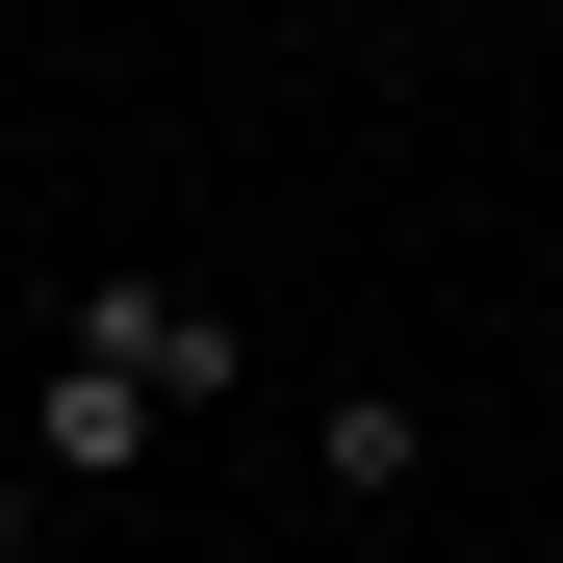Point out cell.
Returning <instances> with one entry per match:
<instances>
[{
	"instance_id": "1",
	"label": "cell",
	"mask_w": 563,
	"mask_h": 563,
	"mask_svg": "<svg viewBox=\"0 0 563 563\" xmlns=\"http://www.w3.org/2000/svg\"><path fill=\"white\" fill-rule=\"evenodd\" d=\"M52 333H77V358H129L154 410H231V385H256V333H231V282H154V256H103V282H77Z\"/></svg>"
},
{
	"instance_id": "2",
	"label": "cell",
	"mask_w": 563,
	"mask_h": 563,
	"mask_svg": "<svg viewBox=\"0 0 563 563\" xmlns=\"http://www.w3.org/2000/svg\"><path fill=\"white\" fill-rule=\"evenodd\" d=\"M26 461H52L77 512H103L129 461H154V385H129V358H77V333H52V385H26Z\"/></svg>"
},
{
	"instance_id": "3",
	"label": "cell",
	"mask_w": 563,
	"mask_h": 563,
	"mask_svg": "<svg viewBox=\"0 0 563 563\" xmlns=\"http://www.w3.org/2000/svg\"><path fill=\"white\" fill-rule=\"evenodd\" d=\"M308 487H333V512H410V487H435V410H410V385H333V410H308Z\"/></svg>"
},
{
	"instance_id": "4",
	"label": "cell",
	"mask_w": 563,
	"mask_h": 563,
	"mask_svg": "<svg viewBox=\"0 0 563 563\" xmlns=\"http://www.w3.org/2000/svg\"><path fill=\"white\" fill-rule=\"evenodd\" d=\"M52 538H77V487H52L26 435H0V563H52Z\"/></svg>"
}]
</instances>
